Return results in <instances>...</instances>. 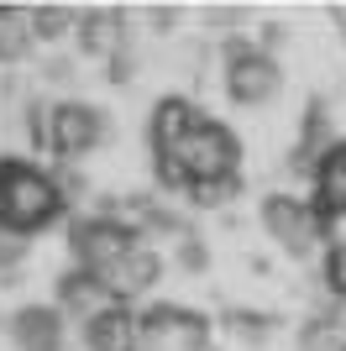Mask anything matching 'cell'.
I'll return each mask as SVG.
<instances>
[{
	"label": "cell",
	"instance_id": "6da1fadb",
	"mask_svg": "<svg viewBox=\"0 0 346 351\" xmlns=\"http://www.w3.org/2000/svg\"><path fill=\"white\" fill-rule=\"evenodd\" d=\"M152 173L163 189L184 194L194 210H220L242 194V136L226 121L200 116L173 147L152 152Z\"/></svg>",
	"mask_w": 346,
	"mask_h": 351
},
{
	"label": "cell",
	"instance_id": "7a4b0ae2",
	"mask_svg": "<svg viewBox=\"0 0 346 351\" xmlns=\"http://www.w3.org/2000/svg\"><path fill=\"white\" fill-rule=\"evenodd\" d=\"M69 210V194L58 184V173H47L32 158H0V226L16 236H37L47 226H58Z\"/></svg>",
	"mask_w": 346,
	"mask_h": 351
},
{
	"label": "cell",
	"instance_id": "3957f363",
	"mask_svg": "<svg viewBox=\"0 0 346 351\" xmlns=\"http://www.w3.org/2000/svg\"><path fill=\"white\" fill-rule=\"evenodd\" d=\"M220 84H226V100L242 105V110H262L284 95V63L273 53H262L252 37H231L220 47Z\"/></svg>",
	"mask_w": 346,
	"mask_h": 351
},
{
	"label": "cell",
	"instance_id": "277c9868",
	"mask_svg": "<svg viewBox=\"0 0 346 351\" xmlns=\"http://www.w3.org/2000/svg\"><path fill=\"white\" fill-rule=\"evenodd\" d=\"M115 136V121L105 116L95 100H73V95H63V100H53V126H47V152H53L63 168H79V162L95 152V147H105Z\"/></svg>",
	"mask_w": 346,
	"mask_h": 351
},
{
	"label": "cell",
	"instance_id": "5b68a950",
	"mask_svg": "<svg viewBox=\"0 0 346 351\" xmlns=\"http://www.w3.org/2000/svg\"><path fill=\"white\" fill-rule=\"evenodd\" d=\"M257 220L262 231L278 241V252H288V257H315V252H325V215L315 210V199H299V194H262L257 205Z\"/></svg>",
	"mask_w": 346,
	"mask_h": 351
},
{
	"label": "cell",
	"instance_id": "8992f818",
	"mask_svg": "<svg viewBox=\"0 0 346 351\" xmlns=\"http://www.w3.org/2000/svg\"><path fill=\"white\" fill-rule=\"evenodd\" d=\"M210 315L189 304H142V351H205Z\"/></svg>",
	"mask_w": 346,
	"mask_h": 351
},
{
	"label": "cell",
	"instance_id": "52a82bcc",
	"mask_svg": "<svg viewBox=\"0 0 346 351\" xmlns=\"http://www.w3.org/2000/svg\"><path fill=\"white\" fill-rule=\"evenodd\" d=\"M137 241H142V236H131L126 226L111 220L105 210L69 226V257H73V267H84V273H105V267H111L115 257H126Z\"/></svg>",
	"mask_w": 346,
	"mask_h": 351
},
{
	"label": "cell",
	"instance_id": "ba28073f",
	"mask_svg": "<svg viewBox=\"0 0 346 351\" xmlns=\"http://www.w3.org/2000/svg\"><path fill=\"white\" fill-rule=\"evenodd\" d=\"M163 252L152 247V241H137V247L126 252V257H115L105 273H95V278L111 289V299H121V304H137V299H147V293L163 283Z\"/></svg>",
	"mask_w": 346,
	"mask_h": 351
},
{
	"label": "cell",
	"instance_id": "9c48e42d",
	"mask_svg": "<svg viewBox=\"0 0 346 351\" xmlns=\"http://www.w3.org/2000/svg\"><path fill=\"white\" fill-rule=\"evenodd\" d=\"M5 336L16 351H63L69 346V315L58 304H21L5 320Z\"/></svg>",
	"mask_w": 346,
	"mask_h": 351
},
{
	"label": "cell",
	"instance_id": "30bf717a",
	"mask_svg": "<svg viewBox=\"0 0 346 351\" xmlns=\"http://www.w3.org/2000/svg\"><path fill=\"white\" fill-rule=\"evenodd\" d=\"M79 336L89 351H142V309L111 299L100 315H89L79 325Z\"/></svg>",
	"mask_w": 346,
	"mask_h": 351
},
{
	"label": "cell",
	"instance_id": "8fae6325",
	"mask_svg": "<svg viewBox=\"0 0 346 351\" xmlns=\"http://www.w3.org/2000/svg\"><path fill=\"white\" fill-rule=\"evenodd\" d=\"M73 43H79V53H89L95 63H111V58H121V53H137V47H131L126 11H105V5L79 11V32H73Z\"/></svg>",
	"mask_w": 346,
	"mask_h": 351
},
{
	"label": "cell",
	"instance_id": "7c38bea8",
	"mask_svg": "<svg viewBox=\"0 0 346 351\" xmlns=\"http://www.w3.org/2000/svg\"><path fill=\"white\" fill-rule=\"evenodd\" d=\"M53 304L69 315V320L84 325L89 315H100L105 304H111V289H105L95 273H84V267H63L58 273V289H53Z\"/></svg>",
	"mask_w": 346,
	"mask_h": 351
},
{
	"label": "cell",
	"instance_id": "4fadbf2b",
	"mask_svg": "<svg viewBox=\"0 0 346 351\" xmlns=\"http://www.w3.org/2000/svg\"><path fill=\"white\" fill-rule=\"evenodd\" d=\"M200 116H205V110L189 100V95H163V100H152V110H147V152L173 147Z\"/></svg>",
	"mask_w": 346,
	"mask_h": 351
},
{
	"label": "cell",
	"instance_id": "5bb4252c",
	"mask_svg": "<svg viewBox=\"0 0 346 351\" xmlns=\"http://www.w3.org/2000/svg\"><path fill=\"white\" fill-rule=\"evenodd\" d=\"M310 199H315V210L325 220L346 215V142L315 168V178H310Z\"/></svg>",
	"mask_w": 346,
	"mask_h": 351
},
{
	"label": "cell",
	"instance_id": "9a60e30c",
	"mask_svg": "<svg viewBox=\"0 0 346 351\" xmlns=\"http://www.w3.org/2000/svg\"><path fill=\"white\" fill-rule=\"evenodd\" d=\"M320 289L346 304V215L325 220V257H320Z\"/></svg>",
	"mask_w": 346,
	"mask_h": 351
},
{
	"label": "cell",
	"instance_id": "2e32d148",
	"mask_svg": "<svg viewBox=\"0 0 346 351\" xmlns=\"http://www.w3.org/2000/svg\"><path fill=\"white\" fill-rule=\"evenodd\" d=\"M32 11H16V5H0V69H11L32 53Z\"/></svg>",
	"mask_w": 346,
	"mask_h": 351
},
{
	"label": "cell",
	"instance_id": "e0dca14e",
	"mask_svg": "<svg viewBox=\"0 0 346 351\" xmlns=\"http://www.w3.org/2000/svg\"><path fill=\"white\" fill-rule=\"evenodd\" d=\"M299 351H346V325L336 309H320L299 325Z\"/></svg>",
	"mask_w": 346,
	"mask_h": 351
},
{
	"label": "cell",
	"instance_id": "ac0fdd59",
	"mask_svg": "<svg viewBox=\"0 0 346 351\" xmlns=\"http://www.w3.org/2000/svg\"><path fill=\"white\" fill-rule=\"evenodd\" d=\"M226 330L236 341H246V346H268V341L278 336V320L268 315V309H226Z\"/></svg>",
	"mask_w": 346,
	"mask_h": 351
},
{
	"label": "cell",
	"instance_id": "d6986e66",
	"mask_svg": "<svg viewBox=\"0 0 346 351\" xmlns=\"http://www.w3.org/2000/svg\"><path fill=\"white\" fill-rule=\"evenodd\" d=\"M69 32H79V11H69V5H32V37L37 43H63Z\"/></svg>",
	"mask_w": 346,
	"mask_h": 351
},
{
	"label": "cell",
	"instance_id": "ffe728a7",
	"mask_svg": "<svg viewBox=\"0 0 346 351\" xmlns=\"http://www.w3.org/2000/svg\"><path fill=\"white\" fill-rule=\"evenodd\" d=\"M173 263H178V273H189V278H205L210 273V247H205V236H178V252H173Z\"/></svg>",
	"mask_w": 346,
	"mask_h": 351
},
{
	"label": "cell",
	"instance_id": "44dd1931",
	"mask_svg": "<svg viewBox=\"0 0 346 351\" xmlns=\"http://www.w3.org/2000/svg\"><path fill=\"white\" fill-rule=\"evenodd\" d=\"M27 257H32V241L0 226V273H16V267L27 263Z\"/></svg>",
	"mask_w": 346,
	"mask_h": 351
},
{
	"label": "cell",
	"instance_id": "7402d4cb",
	"mask_svg": "<svg viewBox=\"0 0 346 351\" xmlns=\"http://www.w3.org/2000/svg\"><path fill=\"white\" fill-rule=\"evenodd\" d=\"M147 21H152V32H158V37H168L173 21H178V11H173V5H158V11H147Z\"/></svg>",
	"mask_w": 346,
	"mask_h": 351
},
{
	"label": "cell",
	"instance_id": "603a6c76",
	"mask_svg": "<svg viewBox=\"0 0 346 351\" xmlns=\"http://www.w3.org/2000/svg\"><path fill=\"white\" fill-rule=\"evenodd\" d=\"M210 21H216L220 32H231V21L242 27V5H216V11H210Z\"/></svg>",
	"mask_w": 346,
	"mask_h": 351
}]
</instances>
